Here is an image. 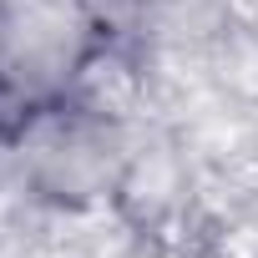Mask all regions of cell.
<instances>
[{
    "mask_svg": "<svg viewBox=\"0 0 258 258\" xmlns=\"http://www.w3.org/2000/svg\"><path fill=\"white\" fill-rule=\"evenodd\" d=\"M16 162L21 177L56 203H91L121 187L126 177V142L116 116L56 96L46 106H31L16 126Z\"/></svg>",
    "mask_w": 258,
    "mask_h": 258,
    "instance_id": "6da1fadb",
    "label": "cell"
},
{
    "mask_svg": "<svg viewBox=\"0 0 258 258\" xmlns=\"http://www.w3.org/2000/svg\"><path fill=\"white\" fill-rule=\"evenodd\" d=\"M96 51L91 0H0V91L21 111L66 96Z\"/></svg>",
    "mask_w": 258,
    "mask_h": 258,
    "instance_id": "7a4b0ae2",
    "label": "cell"
},
{
    "mask_svg": "<svg viewBox=\"0 0 258 258\" xmlns=\"http://www.w3.org/2000/svg\"><path fill=\"white\" fill-rule=\"evenodd\" d=\"M223 11H228V21H233L238 31L258 36V0H223Z\"/></svg>",
    "mask_w": 258,
    "mask_h": 258,
    "instance_id": "3957f363",
    "label": "cell"
},
{
    "mask_svg": "<svg viewBox=\"0 0 258 258\" xmlns=\"http://www.w3.org/2000/svg\"><path fill=\"white\" fill-rule=\"evenodd\" d=\"M91 6H101V0H91ZM106 6H137V0H106Z\"/></svg>",
    "mask_w": 258,
    "mask_h": 258,
    "instance_id": "277c9868",
    "label": "cell"
},
{
    "mask_svg": "<svg viewBox=\"0 0 258 258\" xmlns=\"http://www.w3.org/2000/svg\"><path fill=\"white\" fill-rule=\"evenodd\" d=\"M0 96H6V91H0ZM6 101H11V96H6ZM11 106H16V101H11ZM16 111H21V106H16Z\"/></svg>",
    "mask_w": 258,
    "mask_h": 258,
    "instance_id": "5b68a950",
    "label": "cell"
}]
</instances>
